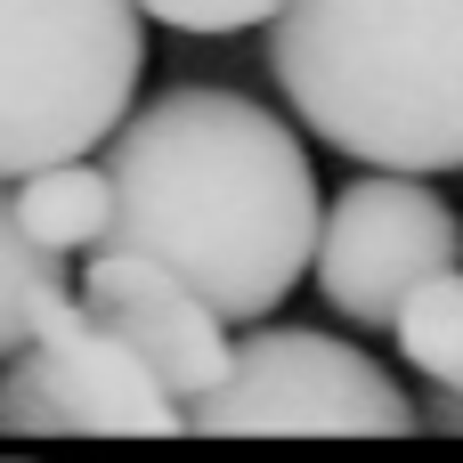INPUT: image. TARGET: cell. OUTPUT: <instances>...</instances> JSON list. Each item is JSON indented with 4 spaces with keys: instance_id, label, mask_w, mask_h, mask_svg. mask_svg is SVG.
Returning <instances> with one entry per match:
<instances>
[{
    "instance_id": "cell-10",
    "label": "cell",
    "mask_w": 463,
    "mask_h": 463,
    "mask_svg": "<svg viewBox=\"0 0 463 463\" xmlns=\"http://www.w3.org/2000/svg\"><path fill=\"white\" fill-rule=\"evenodd\" d=\"M391 334H399V350H407V366H415L423 383L463 391V269L423 277V285L399 301Z\"/></svg>"
},
{
    "instance_id": "cell-5",
    "label": "cell",
    "mask_w": 463,
    "mask_h": 463,
    "mask_svg": "<svg viewBox=\"0 0 463 463\" xmlns=\"http://www.w3.org/2000/svg\"><path fill=\"white\" fill-rule=\"evenodd\" d=\"M0 431L8 439H179L187 407L146 374L130 342H114L81 293H65L41 334L0 358Z\"/></svg>"
},
{
    "instance_id": "cell-8",
    "label": "cell",
    "mask_w": 463,
    "mask_h": 463,
    "mask_svg": "<svg viewBox=\"0 0 463 463\" xmlns=\"http://www.w3.org/2000/svg\"><path fill=\"white\" fill-rule=\"evenodd\" d=\"M8 195H16L24 236L49 244V252H98L114 236V171L106 163L65 155V163H41V171L8 179Z\"/></svg>"
},
{
    "instance_id": "cell-9",
    "label": "cell",
    "mask_w": 463,
    "mask_h": 463,
    "mask_svg": "<svg viewBox=\"0 0 463 463\" xmlns=\"http://www.w3.org/2000/svg\"><path fill=\"white\" fill-rule=\"evenodd\" d=\"M65 293H73L65 252H49V244H33V236H24L16 195H8V179H0V358H16Z\"/></svg>"
},
{
    "instance_id": "cell-6",
    "label": "cell",
    "mask_w": 463,
    "mask_h": 463,
    "mask_svg": "<svg viewBox=\"0 0 463 463\" xmlns=\"http://www.w3.org/2000/svg\"><path fill=\"white\" fill-rule=\"evenodd\" d=\"M456 252H463V228H456V212L423 187V171H374V179H350L326 203L309 277H317L334 317L391 326L399 301L423 277L456 269Z\"/></svg>"
},
{
    "instance_id": "cell-7",
    "label": "cell",
    "mask_w": 463,
    "mask_h": 463,
    "mask_svg": "<svg viewBox=\"0 0 463 463\" xmlns=\"http://www.w3.org/2000/svg\"><path fill=\"white\" fill-rule=\"evenodd\" d=\"M73 293H81V309H90L114 342H130V350L146 358V374H155L179 407H187V399H203V391L228 374V358H236L228 317H220L187 277H171L155 252L98 244Z\"/></svg>"
},
{
    "instance_id": "cell-11",
    "label": "cell",
    "mask_w": 463,
    "mask_h": 463,
    "mask_svg": "<svg viewBox=\"0 0 463 463\" xmlns=\"http://www.w3.org/2000/svg\"><path fill=\"white\" fill-rule=\"evenodd\" d=\"M138 8L171 33H244V24H269L285 0H138Z\"/></svg>"
},
{
    "instance_id": "cell-3",
    "label": "cell",
    "mask_w": 463,
    "mask_h": 463,
    "mask_svg": "<svg viewBox=\"0 0 463 463\" xmlns=\"http://www.w3.org/2000/svg\"><path fill=\"white\" fill-rule=\"evenodd\" d=\"M138 73V0H0V179L106 146Z\"/></svg>"
},
{
    "instance_id": "cell-2",
    "label": "cell",
    "mask_w": 463,
    "mask_h": 463,
    "mask_svg": "<svg viewBox=\"0 0 463 463\" xmlns=\"http://www.w3.org/2000/svg\"><path fill=\"white\" fill-rule=\"evenodd\" d=\"M269 73L317 146L374 171H463V0H285Z\"/></svg>"
},
{
    "instance_id": "cell-1",
    "label": "cell",
    "mask_w": 463,
    "mask_h": 463,
    "mask_svg": "<svg viewBox=\"0 0 463 463\" xmlns=\"http://www.w3.org/2000/svg\"><path fill=\"white\" fill-rule=\"evenodd\" d=\"M114 236L187 277L228 326H260L317 260V171L293 122L260 98L179 81L122 114L114 146Z\"/></svg>"
},
{
    "instance_id": "cell-4",
    "label": "cell",
    "mask_w": 463,
    "mask_h": 463,
    "mask_svg": "<svg viewBox=\"0 0 463 463\" xmlns=\"http://www.w3.org/2000/svg\"><path fill=\"white\" fill-rule=\"evenodd\" d=\"M187 431L203 439H407L423 407L358 350L309 326H260L236 342L228 374L187 399Z\"/></svg>"
}]
</instances>
